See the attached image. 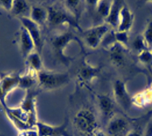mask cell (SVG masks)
<instances>
[{
    "label": "cell",
    "mask_w": 152,
    "mask_h": 136,
    "mask_svg": "<svg viewBox=\"0 0 152 136\" xmlns=\"http://www.w3.org/2000/svg\"><path fill=\"white\" fill-rule=\"evenodd\" d=\"M19 19L22 23V26L26 29L33 39L36 51L41 54L43 47V38L41 33L40 26L32 21L29 17L20 18Z\"/></svg>",
    "instance_id": "9c48e42d"
},
{
    "label": "cell",
    "mask_w": 152,
    "mask_h": 136,
    "mask_svg": "<svg viewBox=\"0 0 152 136\" xmlns=\"http://www.w3.org/2000/svg\"><path fill=\"white\" fill-rule=\"evenodd\" d=\"M63 3L66 9L79 21L82 12H83V7L85 4L84 2H80V1H66Z\"/></svg>",
    "instance_id": "603a6c76"
},
{
    "label": "cell",
    "mask_w": 152,
    "mask_h": 136,
    "mask_svg": "<svg viewBox=\"0 0 152 136\" xmlns=\"http://www.w3.org/2000/svg\"><path fill=\"white\" fill-rule=\"evenodd\" d=\"M126 136H144V134L140 129H131V131L127 133Z\"/></svg>",
    "instance_id": "1f68e13d"
},
{
    "label": "cell",
    "mask_w": 152,
    "mask_h": 136,
    "mask_svg": "<svg viewBox=\"0 0 152 136\" xmlns=\"http://www.w3.org/2000/svg\"><path fill=\"white\" fill-rule=\"evenodd\" d=\"M49 25L59 30L66 28H73L80 33L83 32L79 25V21L68 11L64 3H54L47 7Z\"/></svg>",
    "instance_id": "6da1fadb"
},
{
    "label": "cell",
    "mask_w": 152,
    "mask_h": 136,
    "mask_svg": "<svg viewBox=\"0 0 152 136\" xmlns=\"http://www.w3.org/2000/svg\"><path fill=\"white\" fill-rule=\"evenodd\" d=\"M36 86H38V78L37 72L28 69L27 73L24 75H20L19 88L26 91L35 88Z\"/></svg>",
    "instance_id": "ffe728a7"
},
{
    "label": "cell",
    "mask_w": 152,
    "mask_h": 136,
    "mask_svg": "<svg viewBox=\"0 0 152 136\" xmlns=\"http://www.w3.org/2000/svg\"><path fill=\"white\" fill-rule=\"evenodd\" d=\"M130 131L129 122L118 115L109 120L107 125V136H126Z\"/></svg>",
    "instance_id": "ba28073f"
},
{
    "label": "cell",
    "mask_w": 152,
    "mask_h": 136,
    "mask_svg": "<svg viewBox=\"0 0 152 136\" xmlns=\"http://www.w3.org/2000/svg\"><path fill=\"white\" fill-rule=\"evenodd\" d=\"M113 98L116 104L124 109H127L132 105L131 97L127 91V82L123 79L115 80L113 85Z\"/></svg>",
    "instance_id": "52a82bcc"
},
{
    "label": "cell",
    "mask_w": 152,
    "mask_h": 136,
    "mask_svg": "<svg viewBox=\"0 0 152 136\" xmlns=\"http://www.w3.org/2000/svg\"><path fill=\"white\" fill-rule=\"evenodd\" d=\"M124 3V2H121V1H113L112 2L110 13L106 18V19L104 20L105 23L112 30L115 31L118 29V24H119L120 12H121V9Z\"/></svg>",
    "instance_id": "e0dca14e"
},
{
    "label": "cell",
    "mask_w": 152,
    "mask_h": 136,
    "mask_svg": "<svg viewBox=\"0 0 152 136\" xmlns=\"http://www.w3.org/2000/svg\"><path fill=\"white\" fill-rule=\"evenodd\" d=\"M146 116H148V118H151L152 116V109L150 110V111L146 114Z\"/></svg>",
    "instance_id": "836d02e7"
},
{
    "label": "cell",
    "mask_w": 152,
    "mask_h": 136,
    "mask_svg": "<svg viewBox=\"0 0 152 136\" xmlns=\"http://www.w3.org/2000/svg\"><path fill=\"white\" fill-rule=\"evenodd\" d=\"M134 21V15L133 12L131 11V9L124 2L120 12L119 24L117 31L129 33L133 26Z\"/></svg>",
    "instance_id": "5bb4252c"
},
{
    "label": "cell",
    "mask_w": 152,
    "mask_h": 136,
    "mask_svg": "<svg viewBox=\"0 0 152 136\" xmlns=\"http://www.w3.org/2000/svg\"><path fill=\"white\" fill-rule=\"evenodd\" d=\"M112 35L115 42H118L127 48L129 42V33L128 32H120L117 30H112Z\"/></svg>",
    "instance_id": "d4e9b609"
},
{
    "label": "cell",
    "mask_w": 152,
    "mask_h": 136,
    "mask_svg": "<svg viewBox=\"0 0 152 136\" xmlns=\"http://www.w3.org/2000/svg\"><path fill=\"white\" fill-rule=\"evenodd\" d=\"M29 18L39 26L45 25L48 20L47 8L40 6H32Z\"/></svg>",
    "instance_id": "ac0fdd59"
},
{
    "label": "cell",
    "mask_w": 152,
    "mask_h": 136,
    "mask_svg": "<svg viewBox=\"0 0 152 136\" xmlns=\"http://www.w3.org/2000/svg\"><path fill=\"white\" fill-rule=\"evenodd\" d=\"M5 112H6V116L8 117V119H10V122L13 124L14 126L15 127V129L19 131V132H22V131L31 129L30 127H29V125H28L27 123L21 121V120H19V119H18L17 118H15V116L12 115L11 114L8 113V112H6V111H5Z\"/></svg>",
    "instance_id": "83f0119b"
},
{
    "label": "cell",
    "mask_w": 152,
    "mask_h": 136,
    "mask_svg": "<svg viewBox=\"0 0 152 136\" xmlns=\"http://www.w3.org/2000/svg\"><path fill=\"white\" fill-rule=\"evenodd\" d=\"M13 6V1H0V6L6 11L11 12Z\"/></svg>",
    "instance_id": "4dcf8cb0"
},
{
    "label": "cell",
    "mask_w": 152,
    "mask_h": 136,
    "mask_svg": "<svg viewBox=\"0 0 152 136\" xmlns=\"http://www.w3.org/2000/svg\"><path fill=\"white\" fill-rule=\"evenodd\" d=\"M76 129L87 136H91L99 129L98 122L93 110L88 108L81 109L74 115L73 120Z\"/></svg>",
    "instance_id": "277c9868"
},
{
    "label": "cell",
    "mask_w": 152,
    "mask_h": 136,
    "mask_svg": "<svg viewBox=\"0 0 152 136\" xmlns=\"http://www.w3.org/2000/svg\"><path fill=\"white\" fill-rule=\"evenodd\" d=\"M107 49L112 63L118 67L124 65L126 61V52L127 50V47L118 42H114L108 47Z\"/></svg>",
    "instance_id": "9a60e30c"
},
{
    "label": "cell",
    "mask_w": 152,
    "mask_h": 136,
    "mask_svg": "<svg viewBox=\"0 0 152 136\" xmlns=\"http://www.w3.org/2000/svg\"><path fill=\"white\" fill-rule=\"evenodd\" d=\"M113 1H95L94 6L97 15L103 19H106L109 13Z\"/></svg>",
    "instance_id": "cb8c5ba5"
},
{
    "label": "cell",
    "mask_w": 152,
    "mask_h": 136,
    "mask_svg": "<svg viewBox=\"0 0 152 136\" xmlns=\"http://www.w3.org/2000/svg\"><path fill=\"white\" fill-rule=\"evenodd\" d=\"M72 42H77L80 46V48L83 49V43L79 37L69 29L59 30L58 33L53 35L50 38L51 46L55 53V56L62 63L66 66L69 65L73 59L68 57L66 55L65 50L69 43H71Z\"/></svg>",
    "instance_id": "7a4b0ae2"
},
{
    "label": "cell",
    "mask_w": 152,
    "mask_h": 136,
    "mask_svg": "<svg viewBox=\"0 0 152 136\" xmlns=\"http://www.w3.org/2000/svg\"><path fill=\"white\" fill-rule=\"evenodd\" d=\"M101 70L102 68L100 66L91 65L87 61L86 58H84L82 60L80 67L78 71V77L83 84L90 85L100 76Z\"/></svg>",
    "instance_id": "30bf717a"
},
{
    "label": "cell",
    "mask_w": 152,
    "mask_h": 136,
    "mask_svg": "<svg viewBox=\"0 0 152 136\" xmlns=\"http://www.w3.org/2000/svg\"><path fill=\"white\" fill-rule=\"evenodd\" d=\"M0 136H3V135H0Z\"/></svg>",
    "instance_id": "d590c367"
},
{
    "label": "cell",
    "mask_w": 152,
    "mask_h": 136,
    "mask_svg": "<svg viewBox=\"0 0 152 136\" xmlns=\"http://www.w3.org/2000/svg\"><path fill=\"white\" fill-rule=\"evenodd\" d=\"M142 35L145 38L148 48L152 50V19L147 24L145 31L142 33Z\"/></svg>",
    "instance_id": "f1b7e54d"
},
{
    "label": "cell",
    "mask_w": 152,
    "mask_h": 136,
    "mask_svg": "<svg viewBox=\"0 0 152 136\" xmlns=\"http://www.w3.org/2000/svg\"><path fill=\"white\" fill-rule=\"evenodd\" d=\"M18 136H39V133L37 128H33L19 132Z\"/></svg>",
    "instance_id": "f546056e"
},
{
    "label": "cell",
    "mask_w": 152,
    "mask_h": 136,
    "mask_svg": "<svg viewBox=\"0 0 152 136\" xmlns=\"http://www.w3.org/2000/svg\"><path fill=\"white\" fill-rule=\"evenodd\" d=\"M26 61L27 67L29 70L33 71L35 72H39L44 69L41 54L39 53L37 51H33L32 53L29 54L26 59Z\"/></svg>",
    "instance_id": "44dd1931"
},
{
    "label": "cell",
    "mask_w": 152,
    "mask_h": 136,
    "mask_svg": "<svg viewBox=\"0 0 152 136\" xmlns=\"http://www.w3.org/2000/svg\"><path fill=\"white\" fill-rule=\"evenodd\" d=\"M19 44L21 55L25 59L29 54L32 53L33 51H36L33 39L26 29L23 26L21 27L20 32H19Z\"/></svg>",
    "instance_id": "2e32d148"
},
{
    "label": "cell",
    "mask_w": 152,
    "mask_h": 136,
    "mask_svg": "<svg viewBox=\"0 0 152 136\" xmlns=\"http://www.w3.org/2000/svg\"><path fill=\"white\" fill-rule=\"evenodd\" d=\"M110 30V27L104 23L84 29L82 32V35L87 46L92 49H95L102 44L104 38Z\"/></svg>",
    "instance_id": "5b68a950"
},
{
    "label": "cell",
    "mask_w": 152,
    "mask_h": 136,
    "mask_svg": "<svg viewBox=\"0 0 152 136\" xmlns=\"http://www.w3.org/2000/svg\"><path fill=\"white\" fill-rule=\"evenodd\" d=\"M39 93V90L37 87L26 91L25 97L23 98L19 107L27 114L37 116V97Z\"/></svg>",
    "instance_id": "4fadbf2b"
},
{
    "label": "cell",
    "mask_w": 152,
    "mask_h": 136,
    "mask_svg": "<svg viewBox=\"0 0 152 136\" xmlns=\"http://www.w3.org/2000/svg\"><path fill=\"white\" fill-rule=\"evenodd\" d=\"M31 11V6L26 1H13V6L11 10V13L19 17H29Z\"/></svg>",
    "instance_id": "7402d4cb"
},
{
    "label": "cell",
    "mask_w": 152,
    "mask_h": 136,
    "mask_svg": "<svg viewBox=\"0 0 152 136\" xmlns=\"http://www.w3.org/2000/svg\"><path fill=\"white\" fill-rule=\"evenodd\" d=\"M139 62L145 66H152V50L146 49L139 52L137 55Z\"/></svg>",
    "instance_id": "4316f807"
},
{
    "label": "cell",
    "mask_w": 152,
    "mask_h": 136,
    "mask_svg": "<svg viewBox=\"0 0 152 136\" xmlns=\"http://www.w3.org/2000/svg\"><path fill=\"white\" fill-rule=\"evenodd\" d=\"M132 47H133L134 50L136 51L137 53L142 52L144 50L150 49L145 42V38L143 37L142 34L137 35V36L134 38L133 42H132Z\"/></svg>",
    "instance_id": "484cf974"
},
{
    "label": "cell",
    "mask_w": 152,
    "mask_h": 136,
    "mask_svg": "<svg viewBox=\"0 0 152 136\" xmlns=\"http://www.w3.org/2000/svg\"><path fill=\"white\" fill-rule=\"evenodd\" d=\"M20 75L15 72L3 74L0 77V105L6 109V98L16 88H19Z\"/></svg>",
    "instance_id": "8992f818"
},
{
    "label": "cell",
    "mask_w": 152,
    "mask_h": 136,
    "mask_svg": "<svg viewBox=\"0 0 152 136\" xmlns=\"http://www.w3.org/2000/svg\"><path fill=\"white\" fill-rule=\"evenodd\" d=\"M97 105L104 121L107 122L116 115V103L114 98L106 94L97 95Z\"/></svg>",
    "instance_id": "8fae6325"
},
{
    "label": "cell",
    "mask_w": 152,
    "mask_h": 136,
    "mask_svg": "<svg viewBox=\"0 0 152 136\" xmlns=\"http://www.w3.org/2000/svg\"><path fill=\"white\" fill-rule=\"evenodd\" d=\"M151 72H152V66H151Z\"/></svg>",
    "instance_id": "e575fe53"
},
{
    "label": "cell",
    "mask_w": 152,
    "mask_h": 136,
    "mask_svg": "<svg viewBox=\"0 0 152 136\" xmlns=\"http://www.w3.org/2000/svg\"><path fill=\"white\" fill-rule=\"evenodd\" d=\"M131 103L139 108H144L152 103V86L131 97Z\"/></svg>",
    "instance_id": "d6986e66"
},
{
    "label": "cell",
    "mask_w": 152,
    "mask_h": 136,
    "mask_svg": "<svg viewBox=\"0 0 152 136\" xmlns=\"http://www.w3.org/2000/svg\"><path fill=\"white\" fill-rule=\"evenodd\" d=\"M38 87L46 91H54L65 86L70 81L69 73L43 69L37 73Z\"/></svg>",
    "instance_id": "3957f363"
},
{
    "label": "cell",
    "mask_w": 152,
    "mask_h": 136,
    "mask_svg": "<svg viewBox=\"0 0 152 136\" xmlns=\"http://www.w3.org/2000/svg\"><path fill=\"white\" fill-rule=\"evenodd\" d=\"M67 120H65L60 125H50L38 121L36 128L38 131L39 136H67Z\"/></svg>",
    "instance_id": "7c38bea8"
},
{
    "label": "cell",
    "mask_w": 152,
    "mask_h": 136,
    "mask_svg": "<svg viewBox=\"0 0 152 136\" xmlns=\"http://www.w3.org/2000/svg\"><path fill=\"white\" fill-rule=\"evenodd\" d=\"M91 136H107V135L103 131H101L100 129H98V130L96 131Z\"/></svg>",
    "instance_id": "d6a6232c"
}]
</instances>
